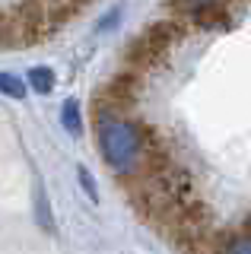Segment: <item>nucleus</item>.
<instances>
[{"mask_svg":"<svg viewBox=\"0 0 251 254\" xmlns=\"http://www.w3.org/2000/svg\"><path fill=\"white\" fill-rule=\"evenodd\" d=\"M86 3L80 0H22L16 10L0 13V48H29L73 19Z\"/></svg>","mask_w":251,"mask_h":254,"instance_id":"obj_1","label":"nucleus"},{"mask_svg":"<svg viewBox=\"0 0 251 254\" xmlns=\"http://www.w3.org/2000/svg\"><path fill=\"white\" fill-rule=\"evenodd\" d=\"M182 35H185L182 22H153V26H146L127 48V67L143 73V70L162 64L166 54L182 42Z\"/></svg>","mask_w":251,"mask_h":254,"instance_id":"obj_2","label":"nucleus"},{"mask_svg":"<svg viewBox=\"0 0 251 254\" xmlns=\"http://www.w3.org/2000/svg\"><path fill=\"white\" fill-rule=\"evenodd\" d=\"M26 79H29V86H32L38 95H48L54 89V70L51 67H32Z\"/></svg>","mask_w":251,"mask_h":254,"instance_id":"obj_3","label":"nucleus"},{"mask_svg":"<svg viewBox=\"0 0 251 254\" xmlns=\"http://www.w3.org/2000/svg\"><path fill=\"white\" fill-rule=\"evenodd\" d=\"M61 121L70 133H83V118H80V102L76 99H67L64 108H61Z\"/></svg>","mask_w":251,"mask_h":254,"instance_id":"obj_4","label":"nucleus"},{"mask_svg":"<svg viewBox=\"0 0 251 254\" xmlns=\"http://www.w3.org/2000/svg\"><path fill=\"white\" fill-rule=\"evenodd\" d=\"M0 95H10V99H22L26 95V83L13 73H0Z\"/></svg>","mask_w":251,"mask_h":254,"instance_id":"obj_5","label":"nucleus"},{"mask_svg":"<svg viewBox=\"0 0 251 254\" xmlns=\"http://www.w3.org/2000/svg\"><path fill=\"white\" fill-rule=\"evenodd\" d=\"M226 251H251V232L248 229H242V232H235V238H226L223 242Z\"/></svg>","mask_w":251,"mask_h":254,"instance_id":"obj_6","label":"nucleus"},{"mask_svg":"<svg viewBox=\"0 0 251 254\" xmlns=\"http://www.w3.org/2000/svg\"><path fill=\"white\" fill-rule=\"evenodd\" d=\"M175 10H182V13H197L203 10V6H210V3H219V0H169Z\"/></svg>","mask_w":251,"mask_h":254,"instance_id":"obj_7","label":"nucleus"},{"mask_svg":"<svg viewBox=\"0 0 251 254\" xmlns=\"http://www.w3.org/2000/svg\"><path fill=\"white\" fill-rule=\"evenodd\" d=\"M80 181H83V190L92 197V200H96L99 194H96V185H92V178H89V172H86V169H80Z\"/></svg>","mask_w":251,"mask_h":254,"instance_id":"obj_8","label":"nucleus"},{"mask_svg":"<svg viewBox=\"0 0 251 254\" xmlns=\"http://www.w3.org/2000/svg\"><path fill=\"white\" fill-rule=\"evenodd\" d=\"M80 3H89V0H80Z\"/></svg>","mask_w":251,"mask_h":254,"instance_id":"obj_9","label":"nucleus"}]
</instances>
